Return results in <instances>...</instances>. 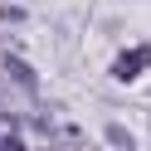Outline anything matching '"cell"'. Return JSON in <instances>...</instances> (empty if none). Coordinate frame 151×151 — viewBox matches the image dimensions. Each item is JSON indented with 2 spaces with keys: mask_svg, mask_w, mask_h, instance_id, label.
I'll list each match as a JSON object with an SVG mask.
<instances>
[{
  "mask_svg": "<svg viewBox=\"0 0 151 151\" xmlns=\"http://www.w3.org/2000/svg\"><path fill=\"white\" fill-rule=\"evenodd\" d=\"M141 63H151V49H132V54H122L112 73H117V78H137V73H141Z\"/></svg>",
  "mask_w": 151,
  "mask_h": 151,
  "instance_id": "cell-1",
  "label": "cell"
},
{
  "mask_svg": "<svg viewBox=\"0 0 151 151\" xmlns=\"http://www.w3.org/2000/svg\"><path fill=\"white\" fill-rule=\"evenodd\" d=\"M10 73H15V78H20V83H24V88H29V83H34V78H29V68H24L20 59H10Z\"/></svg>",
  "mask_w": 151,
  "mask_h": 151,
  "instance_id": "cell-2",
  "label": "cell"
},
{
  "mask_svg": "<svg viewBox=\"0 0 151 151\" xmlns=\"http://www.w3.org/2000/svg\"><path fill=\"white\" fill-rule=\"evenodd\" d=\"M10 151H24V146H20V141H10Z\"/></svg>",
  "mask_w": 151,
  "mask_h": 151,
  "instance_id": "cell-3",
  "label": "cell"
}]
</instances>
